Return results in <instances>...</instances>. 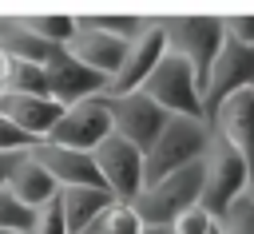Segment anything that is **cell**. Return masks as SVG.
<instances>
[{
	"mask_svg": "<svg viewBox=\"0 0 254 234\" xmlns=\"http://www.w3.org/2000/svg\"><path fill=\"white\" fill-rule=\"evenodd\" d=\"M198 182H202V159L183 167V171H171V175L147 182L127 206L135 210V218L147 230H167L183 210L198 206Z\"/></svg>",
	"mask_w": 254,
	"mask_h": 234,
	"instance_id": "cell-1",
	"label": "cell"
},
{
	"mask_svg": "<svg viewBox=\"0 0 254 234\" xmlns=\"http://www.w3.org/2000/svg\"><path fill=\"white\" fill-rule=\"evenodd\" d=\"M210 143V127L202 119H183V115H167V123L159 127L155 143L143 151V186L171 175V171H183L190 163L202 159Z\"/></svg>",
	"mask_w": 254,
	"mask_h": 234,
	"instance_id": "cell-2",
	"label": "cell"
},
{
	"mask_svg": "<svg viewBox=\"0 0 254 234\" xmlns=\"http://www.w3.org/2000/svg\"><path fill=\"white\" fill-rule=\"evenodd\" d=\"M250 186V171L246 163L210 131V143L202 151V182H198V206L218 222L226 214V206L234 198H242Z\"/></svg>",
	"mask_w": 254,
	"mask_h": 234,
	"instance_id": "cell-3",
	"label": "cell"
},
{
	"mask_svg": "<svg viewBox=\"0 0 254 234\" xmlns=\"http://www.w3.org/2000/svg\"><path fill=\"white\" fill-rule=\"evenodd\" d=\"M155 20L163 32V48L171 56H179L202 87V75L222 44V20L218 16H155Z\"/></svg>",
	"mask_w": 254,
	"mask_h": 234,
	"instance_id": "cell-4",
	"label": "cell"
},
{
	"mask_svg": "<svg viewBox=\"0 0 254 234\" xmlns=\"http://www.w3.org/2000/svg\"><path fill=\"white\" fill-rule=\"evenodd\" d=\"M250 87H254V48L222 36V44H218V52H214V59H210V67L202 75V87H198V95H202V123H210L218 103H226L230 95L250 91Z\"/></svg>",
	"mask_w": 254,
	"mask_h": 234,
	"instance_id": "cell-5",
	"label": "cell"
},
{
	"mask_svg": "<svg viewBox=\"0 0 254 234\" xmlns=\"http://www.w3.org/2000/svg\"><path fill=\"white\" fill-rule=\"evenodd\" d=\"M163 115H183V119H202V95H198V79H194V71L179 59V56H171V52H163L159 56V63L151 67V75L143 79V87H139Z\"/></svg>",
	"mask_w": 254,
	"mask_h": 234,
	"instance_id": "cell-6",
	"label": "cell"
},
{
	"mask_svg": "<svg viewBox=\"0 0 254 234\" xmlns=\"http://www.w3.org/2000/svg\"><path fill=\"white\" fill-rule=\"evenodd\" d=\"M99 186L115 198V202H131L143 190V151H135L127 139L107 135L95 151H91Z\"/></svg>",
	"mask_w": 254,
	"mask_h": 234,
	"instance_id": "cell-7",
	"label": "cell"
},
{
	"mask_svg": "<svg viewBox=\"0 0 254 234\" xmlns=\"http://www.w3.org/2000/svg\"><path fill=\"white\" fill-rule=\"evenodd\" d=\"M107 135H111V119H107L103 95H91V99H79V103L64 107V115L56 119V127H52V135L44 143H56V147L91 155Z\"/></svg>",
	"mask_w": 254,
	"mask_h": 234,
	"instance_id": "cell-8",
	"label": "cell"
},
{
	"mask_svg": "<svg viewBox=\"0 0 254 234\" xmlns=\"http://www.w3.org/2000/svg\"><path fill=\"white\" fill-rule=\"evenodd\" d=\"M107 119H111V135L127 139L135 151H147L159 135V127L167 123V115L143 95V91H127V95H103Z\"/></svg>",
	"mask_w": 254,
	"mask_h": 234,
	"instance_id": "cell-9",
	"label": "cell"
},
{
	"mask_svg": "<svg viewBox=\"0 0 254 234\" xmlns=\"http://www.w3.org/2000/svg\"><path fill=\"white\" fill-rule=\"evenodd\" d=\"M167 48H163V32H159V20L155 16H147V24L127 40V52H123V59H119V71L111 75V83H107V91L103 95H127V91H139L143 87V79L151 75V67L159 63V56H163Z\"/></svg>",
	"mask_w": 254,
	"mask_h": 234,
	"instance_id": "cell-10",
	"label": "cell"
},
{
	"mask_svg": "<svg viewBox=\"0 0 254 234\" xmlns=\"http://www.w3.org/2000/svg\"><path fill=\"white\" fill-rule=\"evenodd\" d=\"M206 127H210V131L246 163V171L254 175V87L230 95L226 103H218V111L210 115Z\"/></svg>",
	"mask_w": 254,
	"mask_h": 234,
	"instance_id": "cell-11",
	"label": "cell"
},
{
	"mask_svg": "<svg viewBox=\"0 0 254 234\" xmlns=\"http://www.w3.org/2000/svg\"><path fill=\"white\" fill-rule=\"evenodd\" d=\"M44 83H48V99H56L60 107H71L79 99H91V95H103L107 91V79L87 71L83 63H75L71 56L56 52V59L44 63Z\"/></svg>",
	"mask_w": 254,
	"mask_h": 234,
	"instance_id": "cell-12",
	"label": "cell"
},
{
	"mask_svg": "<svg viewBox=\"0 0 254 234\" xmlns=\"http://www.w3.org/2000/svg\"><path fill=\"white\" fill-rule=\"evenodd\" d=\"M60 52L71 56L75 63H83L87 71H95V75H103L111 83V75L119 71V59L127 52V40H115V36H103V32H91V28H75L64 40Z\"/></svg>",
	"mask_w": 254,
	"mask_h": 234,
	"instance_id": "cell-13",
	"label": "cell"
},
{
	"mask_svg": "<svg viewBox=\"0 0 254 234\" xmlns=\"http://www.w3.org/2000/svg\"><path fill=\"white\" fill-rule=\"evenodd\" d=\"M0 115L32 143H44L52 135L56 119L64 115V107L48 95H0Z\"/></svg>",
	"mask_w": 254,
	"mask_h": 234,
	"instance_id": "cell-14",
	"label": "cell"
},
{
	"mask_svg": "<svg viewBox=\"0 0 254 234\" xmlns=\"http://www.w3.org/2000/svg\"><path fill=\"white\" fill-rule=\"evenodd\" d=\"M28 151H32V159L52 175V182H56L60 190H64V186H99V175H95L91 155L67 151V147H56V143H32Z\"/></svg>",
	"mask_w": 254,
	"mask_h": 234,
	"instance_id": "cell-15",
	"label": "cell"
},
{
	"mask_svg": "<svg viewBox=\"0 0 254 234\" xmlns=\"http://www.w3.org/2000/svg\"><path fill=\"white\" fill-rule=\"evenodd\" d=\"M4 190L20 202V206H28V210H40V206H48L52 198H56V182H52V175L32 159V151H20L16 155V163H12V171H8V178H4Z\"/></svg>",
	"mask_w": 254,
	"mask_h": 234,
	"instance_id": "cell-16",
	"label": "cell"
},
{
	"mask_svg": "<svg viewBox=\"0 0 254 234\" xmlns=\"http://www.w3.org/2000/svg\"><path fill=\"white\" fill-rule=\"evenodd\" d=\"M111 202L115 198L103 186H64V190H56V206H60V218H64V230L67 234L87 230Z\"/></svg>",
	"mask_w": 254,
	"mask_h": 234,
	"instance_id": "cell-17",
	"label": "cell"
},
{
	"mask_svg": "<svg viewBox=\"0 0 254 234\" xmlns=\"http://www.w3.org/2000/svg\"><path fill=\"white\" fill-rule=\"evenodd\" d=\"M12 20H16L24 32H32V36L56 44V48H64V40L75 32V20L64 16V12H32V16H12Z\"/></svg>",
	"mask_w": 254,
	"mask_h": 234,
	"instance_id": "cell-18",
	"label": "cell"
},
{
	"mask_svg": "<svg viewBox=\"0 0 254 234\" xmlns=\"http://www.w3.org/2000/svg\"><path fill=\"white\" fill-rule=\"evenodd\" d=\"M75 20V28H91V32H103V36H115V40H131L143 24H147V16H103V12H95V16H71Z\"/></svg>",
	"mask_w": 254,
	"mask_h": 234,
	"instance_id": "cell-19",
	"label": "cell"
},
{
	"mask_svg": "<svg viewBox=\"0 0 254 234\" xmlns=\"http://www.w3.org/2000/svg\"><path fill=\"white\" fill-rule=\"evenodd\" d=\"M4 95H48V83H44V67L8 59V75H4Z\"/></svg>",
	"mask_w": 254,
	"mask_h": 234,
	"instance_id": "cell-20",
	"label": "cell"
},
{
	"mask_svg": "<svg viewBox=\"0 0 254 234\" xmlns=\"http://www.w3.org/2000/svg\"><path fill=\"white\" fill-rule=\"evenodd\" d=\"M91 226H95L99 234H143V230H147V226L135 218V210H131L127 202H111Z\"/></svg>",
	"mask_w": 254,
	"mask_h": 234,
	"instance_id": "cell-21",
	"label": "cell"
},
{
	"mask_svg": "<svg viewBox=\"0 0 254 234\" xmlns=\"http://www.w3.org/2000/svg\"><path fill=\"white\" fill-rule=\"evenodd\" d=\"M218 230L222 234H254V198L242 194L226 206V214L218 218Z\"/></svg>",
	"mask_w": 254,
	"mask_h": 234,
	"instance_id": "cell-22",
	"label": "cell"
},
{
	"mask_svg": "<svg viewBox=\"0 0 254 234\" xmlns=\"http://www.w3.org/2000/svg\"><path fill=\"white\" fill-rule=\"evenodd\" d=\"M32 214L36 210H28V206H20L8 190H0V230H16V234H28V226H32Z\"/></svg>",
	"mask_w": 254,
	"mask_h": 234,
	"instance_id": "cell-23",
	"label": "cell"
},
{
	"mask_svg": "<svg viewBox=\"0 0 254 234\" xmlns=\"http://www.w3.org/2000/svg\"><path fill=\"white\" fill-rule=\"evenodd\" d=\"M214 226V218L202 210V206H190V210H183L171 226H167V234H206Z\"/></svg>",
	"mask_w": 254,
	"mask_h": 234,
	"instance_id": "cell-24",
	"label": "cell"
},
{
	"mask_svg": "<svg viewBox=\"0 0 254 234\" xmlns=\"http://www.w3.org/2000/svg\"><path fill=\"white\" fill-rule=\"evenodd\" d=\"M28 234H67V230H64V218H60V206H56V198L32 214V226H28Z\"/></svg>",
	"mask_w": 254,
	"mask_h": 234,
	"instance_id": "cell-25",
	"label": "cell"
},
{
	"mask_svg": "<svg viewBox=\"0 0 254 234\" xmlns=\"http://www.w3.org/2000/svg\"><path fill=\"white\" fill-rule=\"evenodd\" d=\"M218 20H222V36L254 48V16H242V12H238V16H218Z\"/></svg>",
	"mask_w": 254,
	"mask_h": 234,
	"instance_id": "cell-26",
	"label": "cell"
},
{
	"mask_svg": "<svg viewBox=\"0 0 254 234\" xmlns=\"http://www.w3.org/2000/svg\"><path fill=\"white\" fill-rule=\"evenodd\" d=\"M28 147H32V139L20 135V131L0 115V155H16V151H28Z\"/></svg>",
	"mask_w": 254,
	"mask_h": 234,
	"instance_id": "cell-27",
	"label": "cell"
},
{
	"mask_svg": "<svg viewBox=\"0 0 254 234\" xmlns=\"http://www.w3.org/2000/svg\"><path fill=\"white\" fill-rule=\"evenodd\" d=\"M20 155V151H16ZM16 155H0V190H4V178H8V171H12V163H16Z\"/></svg>",
	"mask_w": 254,
	"mask_h": 234,
	"instance_id": "cell-28",
	"label": "cell"
},
{
	"mask_svg": "<svg viewBox=\"0 0 254 234\" xmlns=\"http://www.w3.org/2000/svg\"><path fill=\"white\" fill-rule=\"evenodd\" d=\"M4 75H8V56L0 52V95H4Z\"/></svg>",
	"mask_w": 254,
	"mask_h": 234,
	"instance_id": "cell-29",
	"label": "cell"
},
{
	"mask_svg": "<svg viewBox=\"0 0 254 234\" xmlns=\"http://www.w3.org/2000/svg\"><path fill=\"white\" fill-rule=\"evenodd\" d=\"M246 194H250V198H254V175H250V186H246Z\"/></svg>",
	"mask_w": 254,
	"mask_h": 234,
	"instance_id": "cell-30",
	"label": "cell"
},
{
	"mask_svg": "<svg viewBox=\"0 0 254 234\" xmlns=\"http://www.w3.org/2000/svg\"><path fill=\"white\" fill-rule=\"evenodd\" d=\"M206 234H222V230H218V222H214V226H210V230H206Z\"/></svg>",
	"mask_w": 254,
	"mask_h": 234,
	"instance_id": "cell-31",
	"label": "cell"
},
{
	"mask_svg": "<svg viewBox=\"0 0 254 234\" xmlns=\"http://www.w3.org/2000/svg\"><path fill=\"white\" fill-rule=\"evenodd\" d=\"M143 234H167V230H143Z\"/></svg>",
	"mask_w": 254,
	"mask_h": 234,
	"instance_id": "cell-32",
	"label": "cell"
},
{
	"mask_svg": "<svg viewBox=\"0 0 254 234\" xmlns=\"http://www.w3.org/2000/svg\"><path fill=\"white\" fill-rule=\"evenodd\" d=\"M0 234H16V230H0Z\"/></svg>",
	"mask_w": 254,
	"mask_h": 234,
	"instance_id": "cell-33",
	"label": "cell"
}]
</instances>
